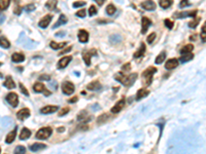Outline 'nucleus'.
<instances>
[{"mask_svg": "<svg viewBox=\"0 0 206 154\" xmlns=\"http://www.w3.org/2000/svg\"><path fill=\"white\" fill-rule=\"evenodd\" d=\"M74 84L69 82V81H65V82L62 83V91H63V94L65 95H72V94L74 93Z\"/></svg>", "mask_w": 206, "mask_h": 154, "instance_id": "nucleus-4", "label": "nucleus"}, {"mask_svg": "<svg viewBox=\"0 0 206 154\" xmlns=\"http://www.w3.org/2000/svg\"><path fill=\"white\" fill-rule=\"evenodd\" d=\"M2 65V63H0V66H1Z\"/></svg>", "mask_w": 206, "mask_h": 154, "instance_id": "nucleus-57", "label": "nucleus"}, {"mask_svg": "<svg viewBox=\"0 0 206 154\" xmlns=\"http://www.w3.org/2000/svg\"><path fill=\"white\" fill-rule=\"evenodd\" d=\"M152 25V22H150V20L149 18H146V17H143L142 20H141V33L142 34H145L147 32V30H149V27Z\"/></svg>", "mask_w": 206, "mask_h": 154, "instance_id": "nucleus-10", "label": "nucleus"}, {"mask_svg": "<svg viewBox=\"0 0 206 154\" xmlns=\"http://www.w3.org/2000/svg\"><path fill=\"white\" fill-rule=\"evenodd\" d=\"M71 60H72V57L71 56L63 57V58H62L59 62H58L57 68L58 69H64V68H66V67L68 66V64L70 63V62H71Z\"/></svg>", "mask_w": 206, "mask_h": 154, "instance_id": "nucleus-8", "label": "nucleus"}, {"mask_svg": "<svg viewBox=\"0 0 206 154\" xmlns=\"http://www.w3.org/2000/svg\"><path fill=\"white\" fill-rule=\"evenodd\" d=\"M66 34V32H59V33L56 34V36H64Z\"/></svg>", "mask_w": 206, "mask_h": 154, "instance_id": "nucleus-55", "label": "nucleus"}, {"mask_svg": "<svg viewBox=\"0 0 206 154\" xmlns=\"http://www.w3.org/2000/svg\"><path fill=\"white\" fill-rule=\"evenodd\" d=\"M155 38H156V33H152L149 37H147V42H149V43H153V41L155 40Z\"/></svg>", "mask_w": 206, "mask_h": 154, "instance_id": "nucleus-48", "label": "nucleus"}, {"mask_svg": "<svg viewBox=\"0 0 206 154\" xmlns=\"http://www.w3.org/2000/svg\"><path fill=\"white\" fill-rule=\"evenodd\" d=\"M190 5H191V3H190L189 0H182V1H180V3H179L180 8H185V7L190 6Z\"/></svg>", "mask_w": 206, "mask_h": 154, "instance_id": "nucleus-38", "label": "nucleus"}, {"mask_svg": "<svg viewBox=\"0 0 206 154\" xmlns=\"http://www.w3.org/2000/svg\"><path fill=\"white\" fill-rule=\"evenodd\" d=\"M130 69H131V66H130V64H126V65H124L122 67V71L123 72H125V71H129Z\"/></svg>", "mask_w": 206, "mask_h": 154, "instance_id": "nucleus-50", "label": "nucleus"}, {"mask_svg": "<svg viewBox=\"0 0 206 154\" xmlns=\"http://www.w3.org/2000/svg\"><path fill=\"white\" fill-rule=\"evenodd\" d=\"M88 117V113L86 112V111H82L80 112V114L79 116H77V119L80 121H82V122H86V121H90V119H92V117L90 116L89 118H87Z\"/></svg>", "mask_w": 206, "mask_h": 154, "instance_id": "nucleus-29", "label": "nucleus"}, {"mask_svg": "<svg viewBox=\"0 0 206 154\" xmlns=\"http://www.w3.org/2000/svg\"><path fill=\"white\" fill-rule=\"evenodd\" d=\"M0 46L3 48H9V46H11V43H9V41L7 40L5 37H0Z\"/></svg>", "mask_w": 206, "mask_h": 154, "instance_id": "nucleus-33", "label": "nucleus"}, {"mask_svg": "<svg viewBox=\"0 0 206 154\" xmlns=\"http://www.w3.org/2000/svg\"><path fill=\"white\" fill-rule=\"evenodd\" d=\"M57 110H58V106H46L40 109V112L42 114H51L56 112Z\"/></svg>", "mask_w": 206, "mask_h": 154, "instance_id": "nucleus-17", "label": "nucleus"}, {"mask_svg": "<svg viewBox=\"0 0 206 154\" xmlns=\"http://www.w3.org/2000/svg\"><path fill=\"white\" fill-rule=\"evenodd\" d=\"M101 88H102L101 83H100L98 80L92 81L91 83H89L87 85V89H89V91H99Z\"/></svg>", "mask_w": 206, "mask_h": 154, "instance_id": "nucleus-16", "label": "nucleus"}, {"mask_svg": "<svg viewBox=\"0 0 206 154\" xmlns=\"http://www.w3.org/2000/svg\"><path fill=\"white\" fill-rule=\"evenodd\" d=\"M86 2L85 1H75L73 2V4H72V6L74 7V8H76V7H80V6H84L86 5Z\"/></svg>", "mask_w": 206, "mask_h": 154, "instance_id": "nucleus-40", "label": "nucleus"}, {"mask_svg": "<svg viewBox=\"0 0 206 154\" xmlns=\"http://www.w3.org/2000/svg\"><path fill=\"white\" fill-rule=\"evenodd\" d=\"M144 53H145V44L141 43L140 44L139 49L135 51L134 54H133V57H134V58H140V57H142L143 54H144Z\"/></svg>", "mask_w": 206, "mask_h": 154, "instance_id": "nucleus-25", "label": "nucleus"}, {"mask_svg": "<svg viewBox=\"0 0 206 154\" xmlns=\"http://www.w3.org/2000/svg\"><path fill=\"white\" fill-rule=\"evenodd\" d=\"M115 11H117V8H115V6L114 4H109V5H107L106 7V14H108V16H114L115 14Z\"/></svg>", "mask_w": 206, "mask_h": 154, "instance_id": "nucleus-36", "label": "nucleus"}, {"mask_svg": "<svg viewBox=\"0 0 206 154\" xmlns=\"http://www.w3.org/2000/svg\"><path fill=\"white\" fill-rule=\"evenodd\" d=\"M164 24H165V26H166L168 29H172V28H173V26H174L173 22H172V21H170V20H168V19L165 20V21H164Z\"/></svg>", "mask_w": 206, "mask_h": 154, "instance_id": "nucleus-39", "label": "nucleus"}, {"mask_svg": "<svg viewBox=\"0 0 206 154\" xmlns=\"http://www.w3.org/2000/svg\"><path fill=\"white\" fill-rule=\"evenodd\" d=\"M206 24H203V27H202V34H201V37H202V41L203 43H205V38H206Z\"/></svg>", "mask_w": 206, "mask_h": 154, "instance_id": "nucleus-43", "label": "nucleus"}, {"mask_svg": "<svg viewBox=\"0 0 206 154\" xmlns=\"http://www.w3.org/2000/svg\"><path fill=\"white\" fill-rule=\"evenodd\" d=\"M35 8H36V6H35L34 4H28V5H26V7H25V11L27 12H30V11H35Z\"/></svg>", "mask_w": 206, "mask_h": 154, "instance_id": "nucleus-42", "label": "nucleus"}, {"mask_svg": "<svg viewBox=\"0 0 206 154\" xmlns=\"http://www.w3.org/2000/svg\"><path fill=\"white\" fill-rule=\"evenodd\" d=\"M97 14V8L94 5H91V6H90V8H89V14L91 17H93L94 14Z\"/></svg>", "mask_w": 206, "mask_h": 154, "instance_id": "nucleus-41", "label": "nucleus"}, {"mask_svg": "<svg viewBox=\"0 0 206 154\" xmlns=\"http://www.w3.org/2000/svg\"><path fill=\"white\" fill-rule=\"evenodd\" d=\"M16 135H17V128H14L11 133L8 134V135L6 136V139H5V142L7 144H11L14 141V139H16Z\"/></svg>", "mask_w": 206, "mask_h": 154, "instance_id": "nucleus-22", "label": "nucleus"}, {"mask_svg": "<svg viewBox=\"0 0 206 154\" xmlns=\"http://www.w3.org/2000/svg\"><path fill=\"white\" fill-rule=\"evenodd\" d=\"M77 37H79V40L82 42V43H86V42H88V40H89V33H88L86 30L82 29L79 31Z\"/></svg>", "mask_w": 206, "mask_h": 154, "instance_id": "nucleus-13", "label": "nucleus"}, {"mask_svg": "<svg viewBox=\"0 0 206 154\" xmlns=\"http://www.w3.org/2000/svg\"><path fill=\"white\" fill-rule=\"evenodd\" d=\"M141 6L145 9V11H155L156 9V3L153 1V0H146V1L142 2Z\"/></svg>", "mask_w": 206, "mask_h": 154, "instance_id": "nucleus-14", "label": "nucleus"}, {"mask_svg": "<svg viewBox=\"0 0 206 154\" xmlns=\"http://www.w3.org/2000/svg\"><path fill=\"white\" fill-rule=\"evenodd\" d=\"M76 101H77V97H73V98L70 99V100H69V103L70 104H71V103H75Z\"/></svg>", "mask_w": 206, "mask_h": 154, "instance_id": "nucleus-53", "label": "nucleus"}, {"mask_svg": "<svg viewBox=\"0 0 206 154\" xmlns=\"http://www.w3.org/2000/svg\"><path fill=\"white\" fill-rule=\"evenodd\" d=\"M26 152V148L24 146H18V147L14 149V153L16 154H20V153H25Z\"/></svg>", "mask_w": 206, "mask_h": 154, "instance_id": "nucleus-37", "label": "nucleus"}, {"mask_svg": "<svg viewBox=\"0 0 206 154\" xmlns=\"http://www.w3.org/2000/svg\"><path fill=\"white\" fill-rule=\"evenodd\" d=\"M57 2H58L57 0H47L46 3V7L47 9H50V11H54L56 8Z\"/></svg>", "mask_w": 206, "mask_h": 154, "instance_id": "nucleus-31", "label": "nucleus"}, {"mask_svg": "<svg viewBox=\"0 0 206 154\" xmlns=\"http://www.w3.org/2000/svg\"><path fill=\"white\" fill-rule=\"evenodd\" d=\"M44 89H46V86H44L41 82H37L33 85V91L35 93H43Z\"/></svg>", "mask_w": 206, "mask_h": 154, "instance_id": "nucleus-27", "label": "nucleus"}, {"mask_svg": "<svg viewBox=\"0 0 206 154\" xmlns=\"http://www.w3.org/2000/svg\"><path fill=\"white\" fill-rule=\"evenodd\" d=\"M124 106H125V98H123L122 100H120L117 104H115V105H114V107H112L111 110H110V112H111V113H114V114L119 113L120 111L122 110L123 108H124Z\"/></svg>", "mask_w": 206, "mask_h": 154, "instance_id": "nucleus-11", "label": "nucleus"}, {"mask_svg": "<svg viewBox=\"0 0 206 154\" xmlns=\"http://www.w3.org/2000/svg\"><path fill=\"white\" fill-rule=\"evenodd\" d=\"M31 136V131L27 128H23L20 134V140H27Z\"/></svg>", "mask_w": 206, "mask_h": 154, "instance_id": "nucleus-20", "label": "nucleus"}, {"mask_svg": "<svg viewBox=\"0 0 206 154\" xmlns=\"http://www.w3.org/2000/svg\"><path fill=\"white\" fill-rule=\"evenodd\" d=\"M5 99H6V101L8 102L9 105L12 106L14 108H16V107L18 106V104H19V97H18V95L16 93L7 94Z\"/></svg>", "mask_w": 206, "mask_h": 154, "instance_id": "nucleus-5", "label": "nucleus"}, {"mask_svg": "<svg viewBox=\"0 0 206 154\" xmlns=\"http://www.w3.org/2000/svg\"><path fill=\"white\" fill-rule=\"evenodd\" d=\"M58 131H59V133H61V131L63 133V131H64V128H63V126H62V128H58Z\"/></svg>", "mask_w": 206, "mask_h": 154, "instance_id": "nucleus-56", "label": "nucleus"}, {"mask_svg": "<svg viewBox=\"0 0 206 154\" xmlns=\"http://www.w3.org/2000/svg\"><path fill=\"white\" fill-rule=\"evenodd\" d=\"M71 51V46H68V48H67L66 49H64V51H62V53H61V54H64L68 53V51Z\"/></svg>", "mask_w": 206, "mask_h": 154, "instance_id": "nucleus-52", "label": "nucleus"}, {"mask_svg": "<svg viewBox=\"0 0 206 154\" xmlns=\"http://www.w3.org/2000/svg\"><path fill=\"white\" fill-rule=\"evenodd\" d=\"M4 20H5V17H4V14H0V23H3Z\"/></svg>", "mask_w": 206, "mask_h": 154, "instance_id": "nucleus-54", "label": "nucleus"}, {"mask_svg": "<svg viewBox=\"0 0 206 154\" xmlns=\"http://www.w3.org/2000/svg\"><path fill=\"white\" fill-rule=\"evenodd\" d=\"M51 22H52V16L47 14V16L43 17V18L40 20L39 23H38V26L40 27V28H42V29H46L47 27L50 25V23H51Z\"/></svg>", "mask_w": 206, "mask_h": 154, "instance_id": "nucleus-12", "label": "nucleus"}, {"mask_svg": "<svg viewBox=\"0 0 206 154\" xmlns=\"http://www.w3.org/2000/svg\"><path fill=\"white\" fill-rule=\"evenodd\" d=\"M159 4L162 8L166 9V8H169L173 4V0H159Z\"/></svg>", "mask_w": 206, "mask_h": 154, "instance_id": "nucleus-26", "label": "nucleus"}, {"mask_svg": "<svg viewBox=\"0 0 206 154\" xmlns=\"http://www.w3.org/2000/svg\"><path fill=\"white\" fill-rule=\"evenodd\" d=\"M20 89H21V91H22V93H23L26 97H28V96H29V91H27V88L24 86V84L20 83Z\"/></svg>", "mask_w": 206, "mask_h": 154, "instance_id": "nucleus-44", "label": "nucleus"}, {"mask_svg": "<svg viewBox=\"0 0 206 154\" xmlns=\"http://www.w3.org/2000/svg\"><path fill=\"white\" fill-rule=\"evenodd\" d=\"M156 72H157V68H155V67H149V68L145 69V70L142 72V77L145 80V84H146V85H150V84L152 83L153 76H154V74Z\"/></svg>", "mask_w": 206, "mask_h": 154, "instance_id": "nucleus-2", "label": "nucleus"}, {"mask_svg": "<svg viewBox=\"0 0 206 154\" xmlns=\"http://www.w3.org/2000/svg\"><path fill=\"white\" fill-rule=\"evenodd\" d=\"M25 60V56L23 54H20V53H14L12 54L11 56V61L14 63H21Z\"/></svg>", "mask_w": 206, "mask_h": 154, "instance_id": "nucleus-19", "label": "nucleus"}, {"mask_svg": "<svg viewBox=\"0 0 206 154\" xmlns=\"http://www.w3.org/2000/svg\"><path fill=\"white\" fill-rule=\"evenodd\" d=\"M69 110H70V109L68 108V107H66V108L62 109L61 112L59 113V116H64V115H66V114L69 112Z\"/></svg>", "mask_w": 206, "mask_h": 154, "instance_id": "nucleus-47", "label": "nucleus"}, {"mask_svg": "<svg viewBox=\"0 0 206 154\" xmlns=\"http://www.w3.org/2000/svg\"><path fill=\"white\" fill-rule=\"evenodd\" d=\"M76 16L79 17V18H85V17H86V11H85V9L76 12Z\"/></svg>", "mask_w": 206, "mask_h": 154, "instance_id": "nucleus-46", "label": "nucleus"}, {"mask_svg": "<svg viewBox=\"0 0 206 154\" xmlns=\"http://www.w3.org/2000/svg\"><path fill=\"white\" fill-rule=\"evenodd\" d=\"M149 94H150V91L144 89V88H140L139 91H137V94H136V101L141 100V99H143L144 97H146Z\"/></svg>", "mask_w": 206, "mask_h": 154, "instance_id": "nucleus-21", "label": "nucleus"}, {"mask_svg": "<svg viewBox=\"0 0 206 154\" xmlns=\"http://www.w3.org/2000/svg\"><path fill=\"white\" fill-rule=\"evenodd\" d=\"M198 23H199V19L195 20V21H193V22H190V23H189V27H190V28H196V27H197V25H198Z\"/></svg>", "mask_w": 206, "mask_h": 154, "instance_id": "nucleus-45", "label": "nucleus"}, {"mask_svg": "<svg viewBox=\"0 0 206 154\" xmlns=\"http://www.w3.org/2000/svg\"><path fill=\"white\" fill-rule=\"evenodd\" d=\"M137 78V73H132L129 74V75H124L123 72L121 73H117L114 75V79L117 81H119L123 84V85L127 86V88H130V86L133 85V83L135 82Z\"/></svg>", "mask_w": 206, "mask_h": 154, "instance_id": "nucleus-1", "label": "nucleus"}, {"mask_svg": "<svg viewBox=\"0 0 206 154\" xmlns=\"http://www.w3.org/2000/svg\"><path fill=\"white\" fill-rule=\"evenodd\" d=\"M3 85L8 89H12L16 88V83H14V81L12 80L11 76H6L5 80H4V82H3Z\"/></svg>", "mask_w": 206, "mask_h": 154, "instance_id": "nucleus-18", "label": "nucleus"}, {"mask_svg": "<svg viewBox=\"0 0 206 154\" xmlns=\"http://www.w3.org/2000/svg\"><path fill=\"white\" fill-rule=\"evenodd\" d=\"M39 79H40V80H47V81H50L51 77H50V75H46V74H43V75L39 76Z\"/></svg>", "mask_w": 206, "mask_h": 154, "instance_id": "nucleus-49", "label": "nucleus"}, {"mask_svg": "<svg viewBox=\"0 0 206 154\" xmlns=\"http://www.w3.org/2000/svg\"><path fill=\"white\" fill-rule=\"evenodd\" d=\"M194 58V54H192V53H189V54H182V57H180L179 61L182 62V63H187V62L191 61V60H193Z\"/></svg>", "mask_w": 206, "mask_h": 154, "instance_id": "nucleus-28", "label": "nucleus"}, {"mask_svg": "<svg viewBox=\"0 0 206 154\" xmlns=\"http://www.w3.org/2000/svg\"><path fill=\"white\" fill-rule=\"evenodd\" d=\"M96 54H97V51H95V49H90V51H85V53L82 54V59H84V61L87 66L91 65V58L93 56H95Z\"/></svg>", "mask_w": 206, "mask_h": 154, "instance_id": "nucleus-6", "label": "nucleus"}, {"mask_svg": "<svg viewBox=\"0 0 206 154\" xmlns=\"http://www.w3.org/2000/svg\"><path fill=\"white\" fill-rule=\"evenodd\" d=\"M197 14V11H182V12H175L173 14L175 19H185V18H189V17H195Z\"/></svg>", "mask_w": 206, "mask_h": 154, "instance_id": "nucleus-7", "label": "nucleus"}, {"mask_svg": "<svg viewBox=\"0 0 206 154\" xmlns=\"http://www.w3.org/2000/svg\"><path fill=\"white\" fill-rule=\"evenodd\" d=\"M11 4V0H0V11H5Z\"/></svg>", "mask_w": 206, "mask_h": 154, "instance_id": "nucleus-35", "label": "nucleus"}, {"mask_svg": "<svg viewBox=\"0 0 206 154\" xmlns=\"http://www.w3.org/2000/svg\"><path fill=\"white\" fill-rule=\"evenodd\" d=\"M94 1H95V2H97V4H98L99 6H101L102 4L104 3L105 1H106V0H94Z\"/></svg>", "mask_w": 206, "mask_h": 154, "instance_id": "nucleus-51", "label": "nucleus"}, {"mask_svg": "<svg viewBox=\"0 0 206 154\" xmlns=\"http://www.w3.org/2000/svg\"><path fill=\"white\" fill-rule=\"evenodd\" d=\"M67 44V42H62V43H57V42L55 41H52L51 43H50V46L53 48V49H60V48H63L65 45Z\"/></svg>", "mask_w": 206, "mask_h": 154, "instance_id": "nucleus-30", "label": "nucleus"}, {"mask_svg": "<svg viewBox=\"0 0 206 154\" xmlns=\"http://www.w3.org/2000/svg\"><path fill=\"white\" fill-rule=\"evenodd\" d=\"M46 149V145L44 144H40V143H35L33 145L30 146V150L33 151V152H37V151L43 150Z\"/></svg>", "mask_w": 206, "mask_h": 154, "instance_id": "nucleus-24", "label": "nucleus"}, {"mask_svg": "<svg viewBox=\"0 0 206 154\" xmlns=\"http://www.w3.org/2000/svg\"><path fill=\"white\" fill-rule=\"evenodd\" d=\"M67 18L66 17L64 16V14H61V16H60V18L58 19V21H57V23L54 25V26H53V29H56V28H58V27H60L61 26V25H65L67 23Z\"/></svg>", "mask_w": 206, "mask_h": 154, "instance_id": "nucleus-23", "label": "nucleus"}, {"mask_svg": "<svg viewBox=\"0 0 206 154\" xmlns=\"http://www.w3.org/2000/svg\"><path fill=\"white\" fill-rule=\"evenodd\" d=\"M30 114H31V113H30V110L28 108H23V109H21V110L17 113V117H18V119H20V120L23 121L26 118L29 117Z\"/></svg>", "mask_w": 206, "mask_h": 154, "instance_id": "nucleus-9", "label": "nucleus"}, {"mask_svg": "<svg viewBox=\"0 0 206 154\" xmlns=\"http://www.w3.org/2000/svg\"><path fill=\"white\" fill-rule=\"evenodd\" d=\"M177 66H178L177 59H170V60H168L166 62V64H165V68H166L167 70H172V69L176 68Z\"/></svg>", "mask_w": 206, "mask_h": 154, "instance_id": "nucleus-15", "label": "nucleus"}, {"mask_svg": "<svg viewBox=\"0 0 206 154\" xmlns=\"http://www.w3.org/2000/svg\"><path fill=\"white\" fill-rule=\"evenodd\" d=\"M53 133L51 128H42L36 133V138L39 139V140H46L49 137H51Z\"/></svg>", "mask_w": 206, "mask_h": 154, "instance_id": "nucleus-3", "label": "nucleus"}, {"mask_svg": "<svg viewBox=\"0 0 206 154\" xmlns=\"http://www.w3.org/2000/svg\"><path fill=\"white\" fill-rule=\"evenodd\" d=\"M194 49V46L192 45V44H188V45L183 46V48L180 49V54H189V53H192V51Z\"/></svg>", "mask_w": 206, "mask_h": 154, "instance_id": "nucleus-34", "label": "nucleus"}, {"mask_svg": "<svg viewBox=\"0 0 206 154\" xmlns=\"http://www.w3.org/2000/svg\"><path fill=\"white\" fill-rule=\"evenodd\" d=\"M165 59H166V51H162V53H161V54H159V56H158L157 58H156L155 63L159 65V64L163 63V62L165 61Z\"/></svg>", "mask_w": 206, "mask_h": 154, "instance_id": "nucleus-32", "label": "nucleus"}]
</instances>
